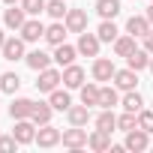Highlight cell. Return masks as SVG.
I'll list each match as a JSON object with an SVG mask.
<instances>
[{
    "mask_svg": "<svg viewBox=\"0 0 153 153\" xmlns=\"http://www.w3.org/2000/svg\"><path fill=\"white\" fill-rule=\"evenodd\" d=\"M87 132L81 129V126H72V129H66L63 135H60V141H63V147H69V150H81V147H87Z\"/></svg>",
    "mask_w": 153,
    "mask_h": 153,
    "instance_id": "obj_1",
    "label": "cell"
},
{
    "mask_svg": "<svg viewBox=\"0 0 153 153\" xmlns=\"http://www.w3.org/2000/svg\"><path fill=\"white\" fill-rule=\"evenodd\" d=\"M12 135H15V141H18V144H30V141H36V123H33L30 117H24V120H15V129H12Z\"/></svg>",
    "mask_w": 153,
    "mask_h": 153,
    "instance_id": "obj_2",
    "label": "cell"
},
{
    "mask_svg": "<svg viewBox=\"0 0 153 153\" xmlns=\"http://www.w3.org/2000/svg\"><path fill=\"white\" fill-rule=\"evenodd\" d=\"M63 81V72H57V69H42L39 72V81H36V90H42V93H51V90H57V84Z\"/></svg>",
    "mask_w": 153,
    "mask_h": 153,
    "instance_id": "obj_3",
    "label": "cell"
},
{
    "mask_svg": "<svg viewBox=\"0 0 153 153\" xmlns=\"http://www.w3.org/2000/svg\"><path fill=\"white\" fill-rule=\"evenodd\" d=\"M45 36V24L39 21V15H33L30 21H24V27H21V39L24 42H39Z\"/></svg>",
    "mask_w": 153,
    "mask_h": 153,
    "instance_id": "obj_4",
    "label": "cell"
},
{
    "mask_svg": "<svg viewBox=\"0 0 153 153\" xmlns=\"http://www.w3.org/2000/svg\"><path fill=\"white\" fill-rule=\"evenodd\" d=\"M63 24L69 27V33H84L87 30V12L84 9H69L66 18H63Z\"/></svg>",
    "mask_w": 153,
    "mask_h": 153,
    "instance_id": "obj_5",
    "label": "cell"
},
{
    "mask_svg": "<svg viewBox=\"0 0 153 153\" xmlns=\"http://www.w3.org/2000/svg\"><path fill=\"white\" fill-rule=\"evenodd\" d=\"M147 135H150V132H144L141 126H135V129L126 132L123 147H126V150H135V153H138V150H147Z\"/></svg>",
    "mask_w": 153,
    "mask_h": 153,
    "instance_id": "obj_6",
    "label": "cell"
},
{
    "mask_svg": "<svg viewBox=\"0 0 153 153\" xmlns=\"http://www.w3.org/2000/svg\"><path fill=\"white\" fill-rule=\"evenodd\" d=\"M114 72H117V66H114L108 57H96V60H93V78H96V81H111Z\"/></svg>",
    "mask_w": 153,
    "mask_h": 153,
    "instance_id": "obj_7",
    "label": "cell"
},
{
    "mask_svg": "<svg viewBox=\"0 0 153 153\" xmlns=\"http://www.w3.org/2000/svg\"><path fill=\"white\" fill-rule=\"evenodd\" d=\"M99 36L96 33H81L78 36V54H84V57H96L99 54Z\"/></svg>",
    "mask_w": 153,
    "mask_h": 153,
    "instance_id": "obj_8",
    "label": "cell"
},
{
    "mask_svg": "<svg viewBox=\"0 0 153 153\" xmlns=\"http://www.w3.org/2000/svg\"><path fill=\"white\" fill-rule=\"evenodd\" d=\"M63 84H66L69 90L81 87V84H84V69H81V66H75V63L63 66Z\"/></svg>",
    "mask_w": 153,
    "mask_h": 153,
    "instance_id": "obj_9",
    "label": "cell"
},
{
    "mask_svg": "<svg viewBox=\"0 0 153 153\" xmlns=\"http://www.w3.org/2000/svg\"><path fill=\"white\" fill-rule=\"evenodd\" d=\"M0 51H3V60H21V57H27V54H24V39H21V36H18V39H15V36L6 39Z\"/></svg>",
    "mask_w": 153,
    "mask_h": 153,
    "instance_id": "obj_10",
    "label": "cell"
},
{
    "mask_svg": "<svg viewBox=\"0 0 153 153\" xmlns=\"http://www.w3.org/2000/svg\"><path fill=\"white\" fill-rule=\"evenodd\" d=\"M3 21H6V27H9V30H21V27H24V21H27V12L21 9V3H15V6H9V9H6Z\"/></svg>",
    "mask_w": 153,
    "mask_h": 153,
    "instance_id": "obj_11",
    "label": "cell"
},
{
    "mask_svg": "<svg viewBox=\"0 0 153 153\" xmlns=\"http://www.w3.org/2000/svg\"><path fill=\"white\" fill-rule=\"evenodd\" d=\"M60 135H63L60 129H54L51 123H45V126L36 132V144H39V147H54V144H60Z\"/></svg>",
    "mask_w": 153,
    "mask_h": 153,
    "instance_id": "obj_12",
    "label": "cell"
},
{
    "mask_svg": "<svg viewBox=\"0 0 153 153\" xmlns=\"http://www.w3.org/2000/svg\"><path fill=\"white\" fill-rule=\"evenodd\" d=\"M114 84L120 87V90H135V84H138V72L135 69H117L114 72Z\"/></svg>",
    "mask_w": 153,
    "mask_h": 153,
    "instance_id": "obj_13",
    "label": "cell"
},
{
    "mask_svg": "<svg viewBox=\"0 0 153 153\" xmlns=\"http://www.w3.org/2000/svg\"><path fill=\"white\" fill-rule=\"evenodd\" d=\"M150 21H147V15H132L129 21H126V33H132V36H147L150 33Z\"/></svg>",
    "mask_w": 153,
    "mask_h": 153,
    "instance_id": "obj_14",
    "label": "cell"
},
{
    "mask_svg": "<svg viewBox=\"0 0 153 153\" xmlns=\"http://www.w3.org/2000/svg\"><path fill=\"white\" fill-rule=\"evenodd\" d=\"M87 147H90V150H96V153H102V150H111V132H102V129L90 132V138H87Z\"/></svg>",
    "mask_w": 153,
    "mask_h": 153,
    "instance_id": "obj_15",
    "label": "cell"
},
{
    "mask_svg": "<svg viewBox=\"0 0 153 153\" xmlns=\"http://www.w3.org/2000/svg\"><path fill=\"white\" fill-rule=\"evenodd\" d=\"M24 60H27V66H30L33 72H42V69H48V66H51V60H54V57H48L45 51H39V48H36V51H30Z\"/></svg>",
    "mask_w": 153,
    "mask_h": 153,
    "instance_id": "obj_16",
    "label": "cell"
},
{
    "mask_svg": "<svg viewBox=\"0 0 153 153\" xmlns=\"http://www.w3.org/2000/svg\"><path fill=\"white\" fill-rule=\"evenodd\" d=\"M126 63H129V69L141 72V69H147V66H150V51H147V48H135V51L126 57Z\"/></svg>",
    "mask_w": 153,
    "mask_h": 153,
    "instance_id": "obj_17",
    "label": "cell"
},
{
    "mask_svg": "<svg viewBox=\"0 0 153 153\" xmlns=\"http://www.w3.org/2000/svg\"><path fill=\"white\" fill-rule=\"evenodd\" d=\"M33 105H36V102H30V99H12V105H9L12 120H24V117H30V114H33Z\"/></svg>",
    "mask_w": 153,
    "mask_h": 153,
    "instance_id": "obj_18",
    "label": "cell"
},
{
    "mask_svg": "<svg viewBox=\"0 0 153 153\" xmlns=\"http://www.w3.org/2000/svg\"><path fill=\"white\" fill-rule=\"evenodd\" d=\"M51 102H36L33 105V114H30V120L36 123V126H45V123H51Z\"/></svg>",
    "mask_w": 153,
    "mask_h": 153,
    "instance_id": "obj_19",
    "label": "cell"
},
{
    "mask_svg": "<svg viewBox=\"0 0 153 153\" xmlns=\"http://www.w3.org/2000/svg\"><path fill=\"white\" fill-rule=\"evenodd\" d=\"M66 114H69V123H72V126H84V123L90 120V105H84V102H81V105H72Z\"/></svg>",
    "mask_w": 153,
    "mask_h": 153,
    "instance_id": "obj_20",
    "label": "cell"
},
{
    "mask_svg": "<svg viewBox=\"0 0 153 153\" xmlns=\"http://www.w3.org/2000/svg\"><path fill=\"white\" fill-rule=\"evenodd\" d=\"M66 33H69V27H66V24H60V21H54L51 27H45V39H48L54 48H57V45L66 39Z\"/></svg>",
    "mask_w": 153,
    "mask_h": 153,
    "instance_id": "obj_21",
    "label": "cell"
},
{
    "mask_svg": "<svg viewBox=\"0 0 153 153\" xmlns=\"http://www.w3.org/2000/svg\"><path fill=\"white\" fill-rule=\"evenodd\" d=\"M48 96H51L48 102H51L54 111H69V108H72V96H69L66 90H51Z\"/></svg>",
    "mask_w": 153,
    "mask_h": 153,
    "instance_id": "obj_22",
    "label": "cell"
},
{
    "mask_svg": "<svg viewBox=\"0 0 153 153\" xmlns=\"http://www.w3.org/2000/svg\"><path fill=\"white\" fill-rule=\"evenodd\" d=\"M75 54H78V48H72V45L60 42V45H57V51H54V63H60V66H69V63L75 60Z\"/></svg>",
    "mask_w": 153,
    "mask_h": 153,
    "instance_id": "obj_23",
    "label": "cell"
},
{
    "mask_svg": "<svg viewBox=\"0 0 153 153\" xmlns=\"http://www.w3.org/2000/svg\"><path fill=\"white\" fill-rule=\"evenodd\" d=\"M96 36H99L102 42H114V39L120 36V30H117V24H114V18H105V21L99 24V30H96Z\"/></svg>",
    "mask_w": 153,
    "mask_h": 153,
    "instance_id": "obj_24",
    "label": "cell"
},
{
    "mask_svg": "<svg viewBox=\"0 0 153 153\" xmlns=\"http://www.w3.org/2000/svg\"><path fill=\"white\" fill-rule=\"evenodd\" d=\"M132 51H135V36H132V33L114 39V54H117V57H129Z\"/></svg>",
    "mask_w": 153,
    "mask_h": 153,
    "instance_id": "obj_25",
    "label": "cell"
},
{
    "mask_svg": "<svg viewBox=\"0 0 153 153\" xmlns=\"http://www.w3.org/2000/svg\"><path fill=\"white\" fill-rule=\"evenodd\" d=\"M96 12L102 18H117L120 15V0H96Z\"/></svg>",
    "mask_w": 153,
    "mask_h": 153,
    "instance_id": "obj_26",
    "label": "cell"
},
{
    "mask_svg": "<svg viewBox=\"0 0 153 153\" xmlns=\"http://www.w3.org/2000/svg\"><path fill=\"white\" fill-rule=\"evenodd\" d=\"M96 129H102V132H114L117 129V117H114L111 108H102V114L96 117Z\"/></svg>",
    "mask_w": 153,
    "mask_h": 153,
    "instance_id": "obj_27",
    "label": "cell"
},
{
    "mask_svg": "<svg viewBox=\"0 0 153 153\" xmlns=\"http://www.w3.org/2000/svg\"><path fill=\"white\" fill-rule=\"evenodd\" d=\"M18 87H21V78L15 72H3V75H0V90H3V93H15Z\"/></svg>",
    "mask_w": 153,
    "mask_h": 153,
    "instance_id": "obj_28",
    "label": "cell"
},
{
    "mask_svg": "<svg viewBox=\"0 0 153 153\" xmlns=\"http://www.w3.org/2000/svg\"><path fill=\"white\" fill-rule=\"evenodd\" d=\"M81 102L84 105H99V87L96 84H81Z\"/></svg>",
    "mask_w": 153,
    "mask_h": 153,
    "instance_id": "obj_29",
    "label": "cell"
},
{
    "mask_svg": "<svg viewBox=\"0 0 153 153\" xmlns=\"http://www.w3.org/2000/svg\"><path fill=\"white\" fill-rule=\"evenodd\" d=\"M117 105V90L114 87H99V108H114Z\"/></svg>",
    "mask_w": 153,
    "mask_h": 153,
    "instance_id": "obj_30",
    "label": "cell"
},
{
    "mask_svg": "<svg viewBox=\"0 0 153 153\" xmlns=\"http://www.w3.org/2000/svg\"><path fill=\"white\" fill-rule=\"evenodd\" d=\"M45 12L54 18V21H60V18H66V3H63V0H48V6H45Z\"/></svg>",
    "mask_w": 153,
    "mask_h": 153,
    "instance_id": "obj_31",
    "label": "cell"
},
{
    "mask_svg": "<svg viewBox=\"0 0 153 153\" xmlns=\"http://www.w3.org/2000/svg\"><path fill=\"white\" fill-rule=\"evenodd\" d=\"M141 105H144V102H141L138 90H126V96H123V108H126V111H135V114H138V111H141Z\"/></svg>",
    "mask_w": 153,
    "mask_h": 153,
    "instance_id": "obj_32",
    "label": "cell"
},
{
    "mask_svg": "<svg viewBox=\"0 0 153 153\" xmlns=\"http://www.w3.org/2000/svg\"><path fill=\"white\" fill-rule=\"evenodd\" d=\"M45 6H48V0H21V9L27 15H42Z\"/></svg>",
    "mask_w": 153,
    "mask_h": 153,
    "instance_id": "obj_33",
    "label": "cell"
},
{
    "mask_svg": "<svg viewBox=\"0 0 153 153\" xmlns=\"http://www.w3.org/2000/svg\"><path fill=\"white\" fill-rule=\"evenodd\" d=\"M117 126H120L123 132H129V129H135V126H138V114H135V111H123V114L117 117Z\"/></svg>",
    "mask_w": 153,
    "mask_h": 153,
    "instance_id": "obj_34",
    "label": "cell"
},
{
    "mask_svg": "<svg viewBox=\"0 0 153 153\" xmlns=\"http://www.w3.org/2000/svg\"><path fill=\"white\" fill-rule=\"evenodd\" d=\"M138 126L144 132H153V111H138Z\"/></svg>",
    "mask_w": 153,
    "mask_h": 153,
    "instance_id": "obj_35",
    "label": "cell"
},
{
    "mask_svg": "<svg viewBox=\"0 0 153 153\" xmlns=\"http://www.w3.org/2000/svg\"><path fill=\"white\" fill-rule=\"evenodd\" d=\"M15 147H18L15 135H3V138H0V153H9V150H15Z\"/></svg>",
    "mask_w": 153,
    "mask_h": 153,
    "instance_id": "obj_36",
    "label": "cell"
},
{
    "mask_svg": "<svg viewBox=\"0 0 153 153\" xmlns=\"http://www.w3.org/2000/svg\"><path fill=\"white\" fill-rule=\"evenodd\" d=\"M144 48H147V51H150V54H153V30H150V33H147V36H144Z\"/></svg>",
    "mask_w": 153,
    "mask_h": 153,
    "instance_id": "obj_37",
    "label": "cell"
},
{
    "mask_svg": "<svg viewBox=\"0 0 153 153\" xmlns=\"http://www.w3.org/2000/svg\"><path fill=\"white\" fill-rule=\"evenodd\" d=\"M147 21H150V24H153V3H150V6H147Z\"/></svg>",
    "mask_w": 153,
    "mask_h": 153,
    "instance_id": "obj_38",
    "label": "cell"
},
{
    "mask_svg": "<svg viewBox=\"0 0 153 153\" xmlns=\"http://www.w3.org/2000/svg\"><path fill=\"white\" fill-rule=\"evenodd\" d=\"M3 42H6V36H3V30H0V48H3Z\"/></svg>",
    "mask_w": 153,
    "mask_h": 153,
    "instance_id": "obj_39",
    "label": "cell"
},
{
    "mask_svg": "<svg viewBox=\"0 0 153 153\" xmlns=\"http://www.w3.org/2000/svg\"><path fill=\"white\" fill-rule=\"evenodd\" d=\"M6 3H9V6H15V3H21V0H6Z\"/></svg>",
    "mask_w": 153,
    "mask_h": 153,
    "instance_id": "obj_40",
    "label": "cell"
},
{
    "mask_svg": "<svg viewBox=\"0 0 153 153\" xmlns=\"http://www.w3.org/2000/svg\"><path fill=\"white\" fill-rule=\"evenodd\" d=\"M147 69H150V72H153V54H150V66H147Z\"/></svg>",
    "mask_w": 153,
    "mask_h": 153,
    "instance_id": "obj_41",
    "label": "cell"
}]
</instances>
